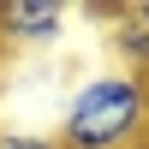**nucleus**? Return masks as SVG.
Here are the masks:
<instances>
[{
	"instance_id": "nucleus-3",
	"label": "nucleus",
	"mask_w": 149,
	"mask_h": 149,
	"mask_svg": "<svg viewBox=\"0 0 149 149\" xmlns=\"http://www.w3.org/2000/svg\"><path fill=\"white\" fill-rule=\"evenodd\" d=\"M66 6H48V0H12L0 6V48H54L66 36Z\"/></svg>"
},
{
	"instance_id": "nucleus-4",
	"label": "nucleus",
	"mask_w": 149,
	"mask_h": 149,
	"mask_svg": "<svg viewBox=\"0 0 149 149\" xmlns=\"http://www.w3.org/2000/svg\"><path fill=\"white\" fill-rule=\"evenodd\" d=\"M0 149H60V137H48V131H0Z\"/></svg>"
},
{
	"instance_id": "nucleus-1",
	"label": "nucleus",
	"mask_w": 149,
	"mask_h": 149,
	"mask_svg": "<svg viewBox=\"0 0 149 149\" xmlns=\"http://www.w3.org/2000/svg\"><path fill=\"white\" fill-rule=\"evenodd\" d=\"M60 149H149V78L95 72L60 113Z\"/></svg>"
},
{
	"instance_id": "nucleus-2",
	"label": "nucleus",
	"mask_w": 149,
	"mask_h": 149,
	"mask_svg": "<svg viewBox=\"0 0 149 149\" xmlns=\"http://www.w3.org/2000/svg\"><path fill=\"white\" fill-rule=\"evenodd\" d=\"M90 18L107 24V48H113L119 72L149 78V0H119V6H90Z\"/></svg>"
}]
</instances>
